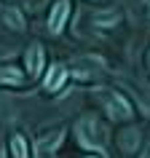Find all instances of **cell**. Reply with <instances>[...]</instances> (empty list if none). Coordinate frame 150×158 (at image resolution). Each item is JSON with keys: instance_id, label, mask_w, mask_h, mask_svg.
<instances>
[{"instance_id": "6da1fadb", "label": "cell", "mask_w": 150, "mask_h": 158, "mask_svg": "<svg viewBox=\"0 0 150 158\" xmlns=\"http://www.w3.org/2000/svg\"><path fill=\"white\" fill-rule=\"evenodd\" d=\"M78 142L83 148H91V150L105 148V129H102V123L94 115H86L78 123Z\"/></svg>"}, {"instance_id": "8992f818", "label": "cell", "mask_w": 150, "mask_h": 158, "mask_svg": "<svg viewBox=\"0 0 150 158\" xmlns=\"http://www.w3.org/2000/svg\"><path fill=\"white\" fill-rule=\"evenodd\" d=\"M0 83H8V86H22L24 83V75L19 67H0Z\"/></svg>"}, {"instance_id": "7c38bea8", "label": "cell", "mask_w": 150, "mask_h": 158, "mask_svg": "<svg viewBox=\"0 0 150 158\" xmlns=\"http://www.w3.org/2000/svg\"><path fill=\"white\" fill-rule=\"evenodd\" d=\"M0 158H3V150H0Z\"/></svg>"}, {"instance_id": "7a4b0ae2", "label": "cell", "mask_w": 150, "mask_h": 158, "mask_svg": "<svg viewBox=\"0 0 150 158\" xmlns=\"http://www.w3.org/2000/svg\"><path fill=\"white\" fill-rule=\"evenodd\" d=\"M102 105H105V113L113 121H129L131 118V105L115 91H102Z\"/></svg>"}, {"instance_id": "3957f363", "label": "cell", "mask_w": 150, "mask_h": 158, "mask_svg": "<svg viewBox=\"0 0 150 158\" xmlns=\"http://www.w3.org/2000/svg\"><path fill=\"white\" fill-rule=\"evenodd\" d=\"M67 16H70V0H56V6H54V11L48 16V30L51 32H62Z\"/></svg>"}, {"instance_id": "30bf717a", "label": "cell", "mask_w": 150, "mask_h": 158, "mask_svg": "<svg viewBox=\"0 0 150 158\" xmlns=\"http://www.w3.org/2000/svg\"><path fill=\"white\" fill-rule=\"evenodd\" d=\"M118 145H121V150H126V153H129V150H134V145H137V131H126V134H121V142H118Z\"/></svg>"}, {"instance_id": "9c48e42d", "label": "cell", "mask_w": 150, "mask_h": 158, "mask_svg": "<svg viewBox=\"0 0 150 158\" xmlns=\"http://www.w3.org/2000/svg\"><path fill=\"white\" fill-rule=\"evenodd\" d=\"M11 156L14 158H27V142L22 134H16L14 139H11Z\"/></svg>"}, {"instance_id": "5b68a950", "label": "cell", "mask_w": 150, "mask_h": 158, "mask_svg": "<svg viewBox=\"0 0 150 158\" xmlns=\"http://www.w3.org/2000/svg\"><path fill=\"white\" fill-rule=\"evenodd\" d=\"M65 81H67V70H65V67H59V64H54L48 70V75H46L43 86H46V91H59V89L65 86Z\"/></svg>"}, {"instance_id": "ba28073f", "label": "cell", "mask_w": 150, "mask_h": 158, "mask_svg": "<svg viewBox=\"0 0 150 158\" xmlns=\"http://www.w3.org/2000/svg\"><path fill=\"white\" fill-rule=\"evenodd\" d=\"M6 22H8V27H11V30H16V32L24 30V16H22L16 8H6Z\"/></svg>"}, {"instance_id": "52a82bcc", "label": "cell", "mask_w": 150, "mask_h": 158, "mask_svg": "<svg viewBox=\"0 0 150 158\" xmlns=\"http://www.w3.org/2000/svg\"><path fill=\"white\" fill-rule=\"evenodd\" d=\"M62 137H65V131H62V129H59V131L46 134L43 139H38V150H40V153H48V150H54L56 145H62Z\"/></svg>"}, {"instance_id": "277c9868", "label": "cell", "mask_w": 150, "mask_h": 158, "mask_svg": "<svg viewBox=\"0 0 150 158\" xmlns=\"http://www.w3.org/2000/svg\"><path fill=\"white\" fill-rule=\"evenodd\" d=\"M43 64H46V51H43L40 43H32V46L27 48V73L38 78V75L43 73Z\"/></svg>"}, {"instance_id": "8fae6325", "label": "cell", "mask_w": 150, "mask_h": 158, "mask_svg": "<svg viewBox=\"0 0 150 158\" xmlns=\"http://www.w3.org/2000/svg\"><path fill=\"white\" fill-rule=\"evenodd\" d=\"M89 158H102V156H89Z\"/></svg>"}]
</instances>
